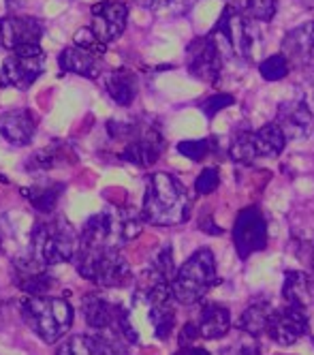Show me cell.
<instances>
[{"label": "cell", "instance_id": "1", "mask_svg": "<svg viewBox=\"0 0 314 355\" xmlns=\"http://www.w3.org/2000/svg\"><path fill=\"white\" fill-rule=\"evenodd\" d=\"M143 223L173 227L191 218V195L175 175L159 171L146 182V195L141 206Z\"/></svg>", "mask_w": 314, "mask_h": 355}, {"label": "cell", "instance_id": "14", "mask_svg": "<svg viewBox=\"0 0 314 355\" xmlns=\"http://www.w3.org/2000/svg\"><path fill=\"white\" fill-rule=\"evenodd\" d=\"M90 31L98 37V41L107 45L124 33L128 21V7L124 3H118V0H101L90 9Z\"/></svg>", "mask_w": 314, "mask_h": 355}, {"label": "cell", "instance_id": "22", "mask_svg": "<svg viewBox=\"0 0 314 355\" xmlns=\"http://www.w3.org/2000/svg\"><path fill=\"white\" fill-rule=\"evenodd\" d=\"M101 56L90 54L86 49L77 47V45H69L64 47L60 56H58V67L62 73H75L82 75V78L94 80L101 75Z\"/></svg>", "mask_w": 314, "mask_h": 355}, {"label": "cell", "instance_id": "17", "mask_svg": "<svg viewBox=\"0 0 314 355\" xmlns=\"http://www.w3.org/2000/svg\"><path fill=\"white\" fill-rule=\"evenodd\" d=\"M43 37V24L33 15H5L0 17V47L13 49L35 45Z\"/></svg>", "mask_w": 314, "mask_h": 355}, {"label": "cell", "instance_id": "4", "mask_svg": "<svg viewBox=\"0 0 314 355\" xmlns=\"http://www.w3.org/2000/svg\"><path fill=\"white\" fill-rule=\"evenodd\" d=\"M80 248V234L62 216L39 220L30 234V257L39 266H58L73 261Z\"/></svg>", "mask_w": 314, "mask_h": 355}, {"label": "cell", "instance_id": "15", "mask_svg": "<svg viewBox=\"0 0 314 355\" xmlns=\"http://www.w3.org/2000/svg\"><path fill=\"white\" fill-rule=\"evenodd\" d=\"M310 327V319H308V311L302 306H293V304H286L284 309H276L268 336L282 347H289L293 343H297Z\"/></svg>", "mask_w": 314, "mask_h": 355}, {"label": "cell", "instance_id": "21", "mask_svg": "<svg viewBox=\"0 0 314 355\" xmlns=\"http://www.w3.org/2000/svg\"><path fill=\"white\" fill-rule=\"evenodd\" d=\"M103 86H105L107 96L120 107H128L137 98V92H139L137 75L128 69H116V71L107 73L103 78Z\"/></svg>", "mask_w": 314, "mask_h": 355}, {"label": "cell", "instance_id": "3", "mask_svg": "<svg viewBox=\"0 0 314 355\" xmlns=\"http://www.w3.org/2000/svg\"><path fill=\"white\" fill-rule=\"evenodd\" d=\"M21 319L47 345L67 336L73 325V306L58 295H28L21 302Z\"/></svg>", "mask_w": 314, "mask_h": 355}, {"label": "cell", "instance_id": "20", "mask_svg": "<svg viewBox=\"0 0 314 355\" xmlns=\"http://www.w3.org/2000/svg\"><path fill=\"white\" fill-rule=\"evenodd\" d=\"M274 122L282 129L286 139H299L312 131V112L304 101H286L278 107Z\"/></svg>", "mask_w": 314, "mask_h": 355}, {"label": "cell", "instance_id": "8", "mask_svg": "<svg viewBox=\"0 0 314 355\" xmlns=\"http://www.w3.org/2000/svg\"><path fill=\"white\" fill-rule=\"evenodd\" d=\"M220 45L223 54H231L244 62L254 60V49L259 41V33L254 28V21L233 11L231 7H225L216 28L209 33Z\"/></svg>", "mask_w": 314, "mask_h": 355}, {"label": "cell", "instance_id": "31", "mask_svg": "<svg viewBox=\"0 0 314 355\" xmlns=\"http://www.w3.org/2000/svg\"><path fill=\"white\" fill-rule=\"evenodd\" d=\"M175 276V266H173V250L171 246H165L159 250V255L152 261V281H163L171 283Z\"/></svg>", "mask_w": 314, "mask_h": 355}, {"label": "cell", "instance_id": "6", "mask_svg": "<svg viewBox=\"0 0 314 355\" xmlns=\"http://www.w3.org/2000/svg\"><path fill=\"white\" fill-rule=\"evenodd\" d=\"M216 283L218 272L214 252L209 248H199L180 266V270H175V276L171 281V293L177 304L191 306V304L201 302Z\"/></svg>", "mask_w": 314, "mask_h": 355}, {"label": "cell", "instance_id": "27", "mask_svg": "<svg viewBox=\"0 0 314 355\" xmlns=\"http://www.w3.org/2000/svg\"><path fill=\"white\" fill-rule=\"evenodd\" d=\"M67 163H73V161H69V146L54 144L45 150L35 152V155L28 159V163H26V171H49V169L62 167Z\"/></svg>", "mask_w": 314, "mask_h": 355}, {"label": "cell", "instance_id": "23", "mask_svg": "<svg viewBox=\"0 0 314 355\" xmlns=\"http://www.w3.org/2000/svg\"><path fill=\"white\" fill-rule=\"evenodd\" d=\"M195 325L199 329V338L218 340V338L227 336V332H229L231 313L227 306H223V304H205Z\"/></svg>", "mask_w": 314, "mask_h": 355}, {"label": "cell", "instance_id": "11", "mask_svg": "<svg viewBox=\"0 0 314 355\" xmlns=\"http://www.w3.org/2000/svg\"><path fill=\"white\" fill-rule=\"evenodd\" d=\"M233 244L242 259L268 246V220L256 206L244 208L233 223Z\"/></svg>", "mask_w": 314, "mask_h": 355}, {"label": "cell", "instance_id": "19", "mask_svg": "<svg viewBox=\"0 0 314 355\" xmlns=\"http://www.w3.org/2000/svg\"><path fill=\"white\" fill-rule=\"evenodd\" d=\"M37 133V118L30 110H9L0 114V135L13 146H28Z\"/></svg>", "mask_w": 314, "mask_h": 355}, {"label": "cell", "instance_id": "18", "mask_svg": "<svg viewBox=\"0 0 314 355\" xmlns=\"http://www.w3.org/2000/svg\"><path fill=\"white\" fill-rule=\"evenodd\" d=\"M282 54L291 67L314 69V21H306L304 26L293 28L282 41Z\"/></svg>", "mask_w": 314, "mask_h": 355}, {"label": "cell", "instance_id": "25", "mask_svg": "<svg viewBox=\"0 0 314 355\" xmlns=\"http://www.w3.org/2000/svg\"><path fill=\"white\" fill-rule=\"evenodd\" d=\"M274 313H276V309L272 306L270 302H254L242 313L240 329L244 334L252 336V338H259L261 334H268Z\"/></svg>", "mask_w": 314, "mask_h": 355}, {"label": "cell", "instance_id": "26", "mask_svg": "<svg viewBox=\"0 0 314 355\" xmlns=\"http://www.w3.org/2000/svg\"><path fill=\"white\" fill-rule=\"evenodd\" d=\"M64 191L62 182H49V184H35L33 189H24V197L30 201L33 208L41 214H51L56 210L60 195Z\"/></svg>", "mask_w": 314, "mask_h": 355}, {"label": "cell", "instance_id": "35", "mask_svg": "<svg viewBox=\"0 0 314 355\" xmlns=\"http://www.w3.org/2000/svg\"><path fill=\"white\" fill-rule=\"evenodd\" d=\"M235 103V98L231 96V94H225V92H216V94H212V96H207L203 103H201V110H203V114L207 116V118H214L220 110H225V107H229V105H233Z\"/></svg>", "mask_w": 314, "mask_h": 355}, {"label": "cell", "instance_id": "10", "mask_svg": "<svg viewBox=\"0 0 314 355\" xmlns=\"http://www.w3.org/2000/svg\"><path fill=\"white\" fill-rule=\"evenodd\" d=\"M45 71V54L39 43L17 47L3 62L0 69V88L28 90Z\"/></svg>", "mask_w": 314, "mask_h": 355}, {"label": "cell", "instance_id": "33", "mask_svg": "<svg viewBox=\"0 0 314 355\" xmlns=\"http://www.w3.org/2000/svg\"><path fill=\"white\" fill-rule=\"evenodd\" d=\"M73 45L82 47V49H86V52L96 54V56H103V54H105V47H107L103 41H98V37L90 31V26L75 33V37H73Z\"/></svg>", "mask_w": 314, "mask_h": 355}, {"label": "cell", "instance_id": "2", "mask_svg": "<svg viewBox=\"0 0 314 355\" xmlns=\"http://www.w3.org/2000/svg\"><path fill=\"white\" fill-rule=\"evenodd\" d=\"M107 133L112 139L124 141L120 159L130 165L152 167L165 152L161 129L154 124H143L141 120H112L107 122Z\"/></svg>", "mask_w": 314, "mask_h": 355}, {"label": "cell", "instance_id": "34", "mask_svg": "<svg viewBox=\"0 0 314 355\" xmlns=\"http://www.w3.org/2000/svg\"><path fill=\"white\" fill-rule=\"evenodd\" d=\"M218 184H220L218 167H205L195 180V193L197 195H209V193H214L218 189Z\"/></svg>", "mask_w": 314, "mask_h": 355}, {"label": "cell", "instance_id": "24", "mask_svg": "<svg viewBox=\"0 0 314 355\" xmlns=\"http://www.w3.org/2000/svg\"><path fill=\"white\" fill-rule=\"evenodd\" d=\"M282 297L286 304H293V306H302L308 311V306L312 304V278L297 270L284 272Z\"/></svg>", "mask_w": 314, "mask_h": 355}, {"label": "cell", "instance_id": "40", "mask_svg": "<svg viewBox=\"0 0 314 355\" xmlns=\"http://www.w3.org/2000/svg\"><path fill=\"white\" fill-rule=\"evenodd\" d=\"M312 268H314V252H312Z\"/></svg>", "mask_w": 314, "mask_h": 355}, {"label": "cell", "instance_id": "12", "mask_svg": "<svg viewBox=\"0 0 314 355\" xmlns=\"http://www.w3.org/2000/svg\"><path fill=\"white\" fill-rule=\"evenodd\" d=\"M186 69L195 80L216 84L223 73V49L218 41L207 35L197 37L186 47Z\"/></svg>", "mask_w": 314, "mask_h": 355}, {"label": "cell", "instance_id": "29", "mask_svg": "<svg viewBox=\"0 0 314 355\" xmlns=\"http://www.w3.org/2000/svg\"><path fill=\"white\" fill-rule=\"evenodd\" d=\"M51 287H54V278L41 270H37V272L28 270L19 278V289L26 291L28 295H47Z\"/></svg>", "mask_w": 314, "mask_h": 355}, {"label": "cell", "instance_id": "37", "mask_svg": "<svg viewBox=\"0 0 314 355\" xmlns=\"http://www.w3.org/2000/svg\"><path fill=\"white\" fill-rule=\"evenodd\" d=\"M173 355H209L203 347H195V345H184L182 349H177V353Z\"/></svg>", "mask_w": 314, "mask_h": 355}, {"label": "cell", "instance_id": "36", "mask_svg": "<svg viewBox=\"0 0 314 355\" xmlns=\"http://www.w3.org/2000/svg\"><path fill=\"white\" fill-rule=\"evenodd\" d=\"M231 355H261V351H259L256 340L246 334V338H242L238 345L231 349Z\"/></svg>", "mask_w": 314, "mask_h": 355}, {"label": "cell", "instance_id": "32", "mask_svg": "<svg viewBox=\"0 0 314 355\" xmlns=\"http://www.w3.org/2000/svg\"><path fill=\"white\" fill-rule=\"evenodd\" d=\"M177 152L191 161H203L212 152V141L209 139H186L177 144Z\"/></svg>", "mask_w": 314, "mask_h": 355}, {"label": "cell", "instance_id": "9", "mask_svg": "<svg viewBox=\"0 0 314 355\" xmlns=\"http://www.w3.org/2000/svg\"><path fill=\"white\" fill-rule=\"evenodd\" d=\"M82 311H84L86 323L92 329H96V332L116 334L130 345L137 343L139 336L135 332L133 323H130L128 313L120 306V304H114L101 295H86L84 304H82Z\"/></svg>", "mask_w": 314, "mask_h": 355}, {"label": "cell", "instance_id": "38", "mask_svg": "<svg viewBox=\"0 0 314 355\" xmlns=\"http://www.w3.org/2000/svg\"><path fill=\"white\" fill-rule=\"evenodd\" d=\"M139 3L148 9H159V7H165L169 0H139Z\"/></svg>", "mask_w": 314, "mask_h": 355}, {"label": "cell", "instance_id": "13", "mask_svg": "<svg viewBox=\"0 0 314 355\" xmlns=\"http://www.w3.org/2000/svg\"><path fill=\"white\" fill-rule=\"evenodd\" d=\"M146 302H148L150 323L154 327L156 338L167 340L175 327V309H173L175 300L171 293V283L152 281V285L146 291Z\"/></svg>", "mask_w": 314, "mask_h": 355}, {"label": "cell", "instance_id": "7", "mask_svg": "<svg viewBox=\"0 0 314 355\" xmlns=\"http://www.w3.org/2000/svg\"><path fill=\"white\" fill-rule=\"evenodd\" d=\"M286 135L276 122L261 126L256 131H242L229 144V157L235 163L252 165L261 159H274L282 155L286 146Z\"/></svg>", "mask_w": 314, "mask_h": 355}, {"label": "cell", "instance_id": "5", "mask_svg": "<svg viewBox=\"0 0 314 355\" xmlns=\"http://www.w3.org/2000/svg\"><path fill=\"white\" fill-rule=\"evenodd\" d=\"M75 270L86 281L98 287H124L133 272L118 246H84L80 244L75 252Z\"/></svg>", "mask_w": 314, "mask_h": 355}, {"label": "cell", "instance_id": "30", "mask_svg": "<svg viewBox=\"0 0 314 355\" xmlns=\"http://www.w3.org/2000/svg\"><path fill=\"white\" fill-rule=\"evenodd\" d=\"M289 71H291V62L286 60V56L282 52L268 56L263 62L259 64V73L265 82H280L289 75Z\"/></svg>", "mask_w": 314, "mask_h": 355}, {"label": "cell", "instance_id": "28", "mask_svg": "<svg viewBox=\"0 0 314 355\" xmlns=\"http://www.w3.org/2000/svg\"><path fill=\"white\" fill-rule=\"evenodd\" d=\"M229 7L252 21H270L276 15V0H229Z\"/></svg>", "mask_w": 314, "mask_h": 355}, {"label": "cell", "instance_id": "39", "mask_svg": "<svg viewBox=\"0 0 314 355\" xmlns=\"http://www.w3.org/2000/svg\"><path fill=\"white\" fill-rule=\"evenodd\" d=\"M0 248H3V234H0Z\"/></svg>", "mask_w": 314, "mask_h": 355}, {"label": "cell", "instance_id": "16", "mask_svg": "<svg viewBox=\"0 0 314 355\" xmlns=\"http://www.w3.org/2000/svg\"><path fill=\"white\" fill-rule=\"evenodd\" d=\"M126 340L110 332L77 334L67 338L56 355H126Z\"/></svg>", "mask_w": 314, "mask_h": 355}]
</instances>
